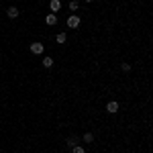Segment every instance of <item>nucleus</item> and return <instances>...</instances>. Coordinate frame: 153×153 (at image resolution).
<instances>
[{
    "label": "nucleus",
    "instance_id": "obj_1",
    "mask_svg": "<svg viewBox=\"0 0 153 153\" xmlns=\"http://www.w3.org/2000/svg\"><path fill=\"white\" fill-rule=\"evenodd\" d=\"M29 49H31V53H33V55H43L45 45H43V43H39V41H33V43L29 45Z\"/></svg>",
    "mask_w": 153,
    "mask_h": 153
},
{
    "label": "nucleus",
    "instance_id": "obj_11",
    "mask_svg": "<svg viewBox=\"0 0 153 153\" xmlns=\"http://www.w3.org/2000/svg\"><path fill=\"white\" fill-rule=\"evenodd\" d=\"M78 8H80V2H78V0H71V2H70V10L76 12Z\"/></svg>",
    "mask_w": 153,
    "mask_h": 153
},
{
    "label": "nucleus",
    "instance_id": "obj_10",
    "mask_svg": "<svg viewBox=\"0 0 153 153\" xmlns=\"http://www.w3.org/2000/svg\"><path fill=\"white\" fill-rule=\"evenodd\" d=\"M78 141H80V139H78V137H68V141H65V145H68V147H76V145H78Z\"/></svg>",
    "mask_w": 153,
    "mask_h": 153
},
{
    "label": "nucleus",
    "instance_id": "obj_3",
    "mask_svg": "<svg viewBox=\"0 0 153 153\" xmlns=\"http://www.w3.org/2000/svg\"><path fill=\"white\" fill-rule=\"evenodd\" d=\"M106 112H108V114H117V112H118V102H117V100L106 102Z\"/></svg>",
    "mask_w": 153,
    "mask_h": 153
},
{
    "label": "nucleus",
    "instance_id": "obj_9",
    "mask_svg": "<svg viewBox=\"0 0 153 153\" xmlns=\"http://www.w3.org/2000/svg\"><path fill=\"white\" fill-rule=\"evenodd\" d=\"M53 61H55V59L49 57V55H47V57H43V68H47V70H49V68H53Z\"/></svg>",
    "mask_w": 153,
    "mask_h": 153
},
{
    "label": "nucleus",
    "instance_id": "obj_5",
    "mask_svg": "<svg viewBox=\"0 0 153 153\" xmlns=\"http://www.w3.org/2000/svg\"><path fill=\"white\" fill-rule=\"evenodd\" d=\"M49 8H51L53 14H57L61 10V0H49Z\"/></svg>",
    "mask_w": 153,
    "mask_h": 153
},
{
    "label": "nucleus",
    "instance_id": "obj_7",
    "mask_svg": "<svg viewBox=\"0 0 153 153\" xmlns=\"http://www.w3.org/2000/svg\"><path fill=\"white\" fill-rule=\"evenodd\" d=\"M6 14H8V19H16V16H19V8H16V6H10V8L6 10Z\"/></svg>",
    "mask_w": 153,
    "mask_h": 153
},
{
    "label": "nucleus",
    "instance_id": "obj_4",
    "mask_svg": "<svg viewBox=\"0 0 153 153\" xmlns=\"http://www.w3.org/2000/svg\"><path fill=\"white\" fill-rule=\"evenodd\" d=\"M57 14H53V12H49L47 16H45V25H47V27H55V25H57Z\"/></svg>",
    "mask_w": 153,
    "mask_h": 153
},
{
    "label": "nucleus",
    "instance_id": "obj_14",
    "mask_svg": "<svg viewBox=\"0 0 153 153\" xmlns=\"http://www.w3.org/2000/svg\"><path fill=\"white\" fill-rule=\"evenodd\" d=\"M86 2H94V0H86Z\"/></svg>",
    "mask_w": 153,
    "mask_h": 153
},
{
    "label": "nucleus",
    "instance_id": "obj_8",
    "mask_svg": "<svg viewBox=\"0 0 153 153\" xmlns=\"http://www.w3.org/2000/svg\"><path fill=\"white\" fill-rule=\"evenodd\" d=\"M55 41H57L59 45H63V43L68 41V35H65V33H57V35H55Z\"/></svg>",
    "mask_w": 153,
    "mask_h": 153
},
{
    "label": "nucleus",
    "instance_id": "obj_12",
    "mask_svg": "<svg viewBox=\"0 0 153 153\" xmlns=\"http://www.w3.org/2000/svg\"><path fill=\"white\" fill-rule=\"evenodd\" d=\"M120 70L125 71V74H129L131 71V63H125V61H123V63H120Z\"/></svg>",
    "mask_w": 153,
    "mask_h": 153
},
{
    "label": "nucleus",
    "instance_id": "obj_2",
    "mask_svg": "<svg viewBox=\"0 0 153 153\" xmlns=\"http://www.w3.org/2000/svg\"><path fill=\"white\" fill-rule=\"evenodd\" d=\"M80 23H82V21H80V16H78V14H70V16L65 19V25H68L70 29H78Z\"/></svg>",
    "mask_w": 153,
    "mask_h": 153
},
{
    "label": "nucleus",
    "instance_id": "obj_13",
    "mask_svg": "<svg viewBox=\"0 0 153 153\" xmlns=\"http://www.w3.org/2000/svg\"><path fill=\"white\" fill-rule=\"evenodd\" d=\"M71 153H86V149L80 147V145H76V147H71Z\"/></svg>",
    "mask_w": 153,
    "mask_h": 153
},
{
    "label": "nucleus",
    "instance_id": "obj_6",
    "mask_svg": "<svg viewBox=\"0 0 153 153\" xmlns=\"http://www.w3.org/2000/svg\"><path fill=\"white\" fill-rule=\"evenodd\" d=\"M84 143H88V145H92V143H94V133H90V131H88V133H84Z\"/></svg>",
    "mask_w": 153,
    "mask_h": 153
}]
</instances>
